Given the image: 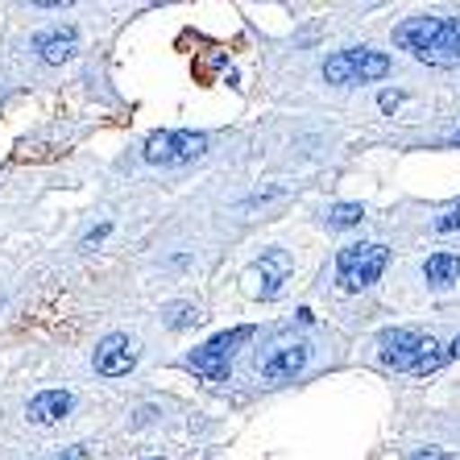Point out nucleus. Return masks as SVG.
<instances>
[{"label": "nucleus", "instance_id": "nucleus-15", "mask_svg": "<svg viewBox=\"0 0 460 460\" xmlns=\"http://www.w3.org/2000/svg\"><path fill=\"white\" fill-rule=\"evenodd\" d=\"M199 320H204V315H199L195 303H171V307H166V323H171V328H191V323H199Z\"/></svg>", "mask_w": 460, "mask_h": 460}, {"label": "nucleus", "instance_id": "nucleus-1", "mask_svg": "<svg viewBox=\"0 0 460 460\" xmlns=\"http://www.w3.org/2000/svg\"><path fill=\"white\" fill-rule=\"evenodd\" d=\"M377 357L390 369H402V374H415V377H428L452 361L444 344L415 332V328H385L377 336Z\"/></svg>", "mask_w": 460, "mask_h": 460}, {"label": "nucleus", "instance_id": "nucleus-19", "mask_svg": "<svg viewBox=\"0 0 460 460\" xmlns=\"http://www.w3.org/2000/svg\"><path fill=\"white\" fill-rule=\"evenodd\" d=\"M398 104H402V96H398V92H382V112H394Z\"/></svg>", "mask_w": 460, "mask_h": 460}, {"label": "nucleus", "instance_id": "nucleus-4", "mask_svg": "<svg viewBox=\"0 0 460 460\" xmlns=\"http://www.w3.org/2000/svg\"><path fill=\"white\" fill-rule=\"evenodd\" d=\"M249 336H253V328H249V323H241V328H233V332L212 336L204 349H195V353L187 357V365H191V369L204 377V382H228V369H233V353L249 341Z\"/></svg>", "mask_w": 460, "mask_h": 460}, {"label": "nucleus", "instance_id": "nucleus-21", "mask_svg": "<svg viewBox=\"0 0 460 460\" xmlns=\"http://www.w3.org/2000/svg\"><path fill=\"white\" fill-rule=\"evenodd\" d=\"M448 357H452V361H460V336H456V341L448 344Z\"/></svg>", "mask_w": 460, "mask_h": 460}, {"label": "nucleus", "instance_id": "nucleus-7", "mask_svg": "<svg viewBox=\"0 0 460 460\" xmlns=\"http://www.w3.org/2000/svg\"><path fill=\"white\" fill-rule=\"evenodd\" d=\"M448 22L452 17H407L402 25H394V42L419 58L428 46H436V38L448 30Z\"/></svg>", "mask_w": 460, "mask_h": 460}, {"label": "nucleus", "instance_id": "nucleus-17", "mask_svg": "<svg viewBox=\"0 0 460 460\" xmlns=\"http://www.w3.org/2000/svg\"><path fill=\"white\" fill-rule=\"evenodd\" d=\"M50 460H92V452H87L84 444H75L71 452H58V456H50Z\"/></svg>", "mask_w": 460, "mask_h": 460}, {"label": "nucleus", "instance_id": "nucleus-13", "mask_svg": "<svg viewBox=\"0 0 460 460\" xmlns=\"http://www.w3.org/2000/svg\"><path fill=\"white\" fill-rule=\"evenodd\" d=\"M423 274H428L431 287H448V282H456V279H460V257H452V253H436V257H428Z\"/></svg>", "mask_w": 460, "mask_h": 460}, {"label": "nucleus", "instance_id": "nucleus-8", "mask_svg": "<svg viewBox=\"0 0 460 460\" xmlns=\"http://www.w3.org/2000/svg\"><path fill=\"white\" fill-rule=\"evenodd\" d=\"M92 365H96V374H104V377H125L128 369L137 365V353H133L128 336L112 332V336H104V341L96 344V357H92Z\"/></svg>", "mask_w": 460, "mask_h": 460}, {"label": "nucleus", "instance_id": "nucleus-6", "mask_svg": "<svg viewBox=\"0 0 460 460\" xmlns=\"http://www.w3.org/2000/svg\"><path fill=\"white\" fill-rule=\"evenodd\" d=\"M307 357L311 349L303 341L295 344H274L266 357H257V374H261V382H290V377H299L303 369H307Z\"/></svg>", "mask_w": 460, "mask_h": 460}, {"label": "nucleus", "instance_id": "nucleus-10", "mask_svg": "<svg viewBox=\"0 0 460 460\" xmlns=\"http://www.w3.org/2000/svg\"><path fill=\"white\" fill-rule=\"evenodd\" d=\"M71 407H75V398L66 394V390H42V394L30 398V423H58V419L71 415Z\"/></svg>", "mask_w": 460, "mask_h": 460}, {"label": "nucleus", "instance_id": "nucleus-9", "mask_svg": "<svg viewBox=\"0 0 460 460\" xmlns=\"http://www.w3.org/2000/svg\"><path fill=\"white\" fill-rule=\"evenodd\" d=\"M75 46H79V33H75V25H58V30H46V33H38L33 38V50H38V58L42 63H66L71 54H75Z\"/></svg>", "mask_w": 460, "mask_h": 460}, {"label": "nucleus", "instance_id": "nucleus-23", "mask_svg": "<svg viewBox=\"0 0 460 460\" xmlns=\"http://www.w3.org/2000/svg\"><path fill=\"white\" fill-rule=\"evenodd\" d=\"M150 460H162V456H150Z\"/></svg>", "mask_w": 460, "mask_h": 460}, {"label": "nucleus", "instance_id": "nucleus-5", "mask_svg": "<svg viewBox=\"0 0 460 460\" xmlns=\"http://www.w3.org/2000/svg\"><path fill=\"white\" fill-rule=\"evenodd\" d=\"M385 261H390L385 245H349L336 257V279H341L344 290H365L382 279Z\"/></svg>", "mask_w": 460, "mask_h": 460}, {"label": "nucleus", "instance_id": "nucleus-11", "mask_svg": "<svg viewBox=\"0 0 460 460\" xmlns=\"http://www.w3.org/2000/svg\"><path fill=\"white\" fill-rule=\"evenodd\" d=\"M419 63H431V66H456L460 63V17H452L448 30L436 38V46L419 54Z\"/></svg>", "mask_w": 460, "mask_h": 460}, {"label": "nucleus", "instance_id": "nucleus-22", "mask_svg": "<svg viewBox=\"0 0 460 460\" xmlns=\"http://www.w3.org/2000/svg\"><path fill=\"white\" fill-rule=\"evenodd\" d=\"M452 146H460V128H456V133H452Z\"/></svg>", "mask_w": 460, "mask_h": 460}, {"label": "nucleus", "instance_id": "nucleus-16", "mask_svg": "<svg viewBox=\"0 0 460 460\" xmlns=\"http://www.w3.org/2000/svg\"><path fill=\"white\" fill-rule=\"evenodd\" d=\"M436 228H439V233H452V228H460V204L452 208L448 216H439V220H436Z\"/></svg>", "mask_w": 460, "mask_h": 460}, {"label": "nucleus", "instance_id": "nucleus-14", "mask_svg": "<svg viewBox=\"0 0 460 460\" xmlns=\"http://www.w3.org/2000/svg\"><path fill=\"white\" fill-rule=\"evenodd\" d=\"M365 220V208L361 204H336V208H328V225L332 228H353V225H361Z\"/></svg>", "mask_w": 460, "mask_h": 460}, {"label": "nucleus", "instance_id": "nucleus-20", "mask_svg": "<svg viewBox=\"0 0 460 460\" xmlns=\"http://www.w3.org/2000/svg\"><path fill=\"white\" fill-rule=\"evenodd\" d=\"M104 236H108V225H100L96 233H87V236H84V245H96V241H104Z\"/></svg>", "mask_w": 460, "mask_h": 460}, {"label": "nucleus", "instance_id": "nucleus-18", "mask_svg": "<svg viewBox=\"0 0 460 460\" xmlns=\"http://www.w3.org/2000/svg\"><path fill=\"white\" fill-rule=\"evenodd\" d=\"M411 460H452V456H448V452H436V448H419Z\"/></svg>", "mask_w": 460, "mask_h": 460}, {"label": "nucleus", "instance_id": "nucleus-12", "mask_svg": "<svg viewBox=\"0 0 460 460\" xmlns=\"http://www.w3.org/2000/svg\"><path fill=\"white\" fill-rule=\"evenodd\" d=\"M287 270H290L287 253H282V249H270V253L257 261V274H261V282H266V287L257 290V295H261V299H274V295L282 290V279H287Z\"/></svg>", "mask_w": 460, "mask_h": 460}, {"label": "nucleus", "instance_id": "nucleus-2", "mask_svg": "<svg viewBox=\"0 0 460 460\" xmlns=\"http://www.w3.org/2000/svg\"><path fill=\"white\" fill-rule=\"evenodd\" d=\"M208 154V137L195 133V128H162L150 133L146 146H141V158L150 166H182V162H195Z\"/></svg>", "mask_w": 460, "mask_h": 460}, {"label": "nucleus", "instance_id": "nucleus-3", "mask_svg": "<svg viewBox=\"0 0 460 460\" xmlns=\"http://www.w3.org/2000/svg\"><path fill=\"white\" fill-rule=\"evenodd\" d=\"M390 75V58L382 50H341L323 63V79L336 87L349 84H374V79Z\"/></svg>", "mask_w": 460, "mask_h": 460}]
</instances>
